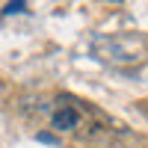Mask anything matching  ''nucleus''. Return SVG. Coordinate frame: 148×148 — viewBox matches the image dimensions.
<instances>
[{"label":"nucleus","instance_id":"f257e3e1","mask_svg":"<svg viewBox=\"0 0 148 148\" xmlns=\"http://www.w3.org/2000/svg\"><path fill=\"white\" fill-rule=\"evenodd\" d=\"M47 119H51L53 130L71 133L80 139H104L113 127H121V125H113L101 110H95L92 104H86L74 95H56L47 107Z\"/></svg>","mask_w":148,"mask_h":148},{"label":"nucleus","instance_id":"f03ea898","mask_svg":"<svg viewBox=\"0 0 148 148\" xmlns=\"http://www.w3.org/2000/svg\"><path fill=\"white\" fill-rule=\"evenodd\" d=\"M18 9H24V3H9L6 6V12H18Z\"/></svg>","mask_w":148,"mask_h":148},{"label":"nucleus","instance_id":"7ed1b4c3","mask_svg":"<svg viewBox=\"0 0 148 148\" xmlns=\"http://www.w3.org/2000/svg\"><path fill=\"white\" fill-rule=\"evenodd\" d=\"M139 110H142V113H148V101H139Z\"/></svg>","mask_w":148,"mask_h":148}]
</instances>
